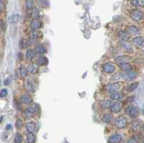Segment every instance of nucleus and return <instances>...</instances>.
<instances>
[{
    "instance_id": "nucleus-1",
    "label": "nucleus",
    "mask_w": 144,
    "mask_h": 143,
    "mask_svg": "<svg viewBox=\"0 0 144 143\" xmlns=\"http://www.w3.org/2000/svg\"><path fill=\"white\" fill-rule=\"evenodd\" d=\"M115 125L119 129H122L127 125V119L123 117H119L115 120Z\"/></svg>"
},
{
    "instance_id": "nucleus-2",
    "label": "nucleus",
    "mask_w": 144,
    "mask_h": 143,
    "mask_svg": "<svg viewBox=\"0 0 144 143\" xmlns=\"http://www.w3.org/2000/svg\"><path fill=\"white\" fill-rule=\"evenodd\" d=\"M130 17L133 20H136V21H140V20H143V14L141 11H140L138 9H134L130 12Z\"/></svg>"
},
{
    "instance_id": "nucleus-3",
    "label": "nucleus",
    "mask_w": 144,
    "mask_h": 143,
    "mask_svg": "<svg viewBox=\"0 0 144 143\" xmlns=\"http://www.w3.org/2000/svg\"><path fill=\"white\" fill-rule=\"evenodd\" d=\"M106 89L110 93H115L120 90V84L118 83H110L106 86Z\"/></svg>"
},
{
    "instance_id": "nucleus-4",
    "label": "nucleus",
    "mask_w": 144,
    "mask_h": 143,
    "mask_svg": "<svg viewBox=\"0 0 144 143\" xmlns=\"http://www.w3.org/2000/svg\"><path fill=\"white\" fill-rule=\"evenodd\" d=\"M122 106H123V102L119 101H117L116 103L113 104L112 106H110V109H111V111L114 113H118V112H120Z\"/></svg>"
},
{
    "instance_id": "nucleus-5",
    "label": "nucleus",
    "mask_w": 144,
    "mask_h": 143,
    "mask_svg": "<svg viewBox=\"0 0 144 143\" xmlns=\"http://www.w3.org/2000/svg\"><path fill=\"white\" fill-rule=\"evenodd\" d=\"M130 58L127 57V56H125V55H122V56H119L115 59V61L117 64L119 66L123 65L125 63H129L130 61Z\"/></svg>"
},
{
    "instance_id": "nucleus-6",
    "label": "nucleus",
    "mask_w": 144,
    "mask_h": 143,
    "mask_svg": "<svg viewBox=\"0 0 144 143\" xmlns=\"http://www.w3.org/2000/svg\"><path fill=\"white\" fill-rule=\"evenodd\" d=\"M122 140V137L120 134H114V135H111L109 139H108V142H121Z\"/></svg>"
},
{
    "instance_id": "nucleus-7",
    "label": "nucleus",
    "mask_w": 144,
    "mask_h": 143,
    "mask_svg": "<svg viewBox=\"0 0 144 143\" xmlns=\"http://www.w3.org/2000/svg\"><path fill=\"white\" fill-rule=\"evenodd\" d=\"M102 68H103V71L107 73H111L115 71V66L110 64V63H105L102 66Z\"/></svg>"
},
{
    "instance_id": "nucleus-8",
    "label": "nucleus",
    "mask_w": 144,
    "mask_h": 143,
    "mask_svg": "<svg viewBox=\"0 0 144 143\" xmlns=\"http://www.w3.org/2000/svg\"><path fill=\"white\" fill-rule=\"evenodd\" d=\"M139 114V109L136 106L130 107L128 110V115L131 118H136Z\"/></svg>"
},
{
    "instance_id": "nucleus-9",
    "label": "nucleus",
    "mask_w": 144,
    "mask_h": 143,
    "mask_svg": "<svg viewBox=\"0 0 144 143\" xmlns=\"http://www.w3.org/2000/svg\"><path fill=\"white\" fill-rule=\"evenodd\" d=\"M30 27L33 30H36L41 27V22L38 19H34L31 21Z\"/></svg>"
},
{
    "instance_id": "nucleus-10",
    "label": "nucleus",
    "mask_w": 144,
    "mask_h": 143,
    "mask_svg": "<svg viewBox=\"0 0 144 143\" xmlns=\"http://www.w3.org/2000/svg\"><path fill=\"white\" fill-rule=\"evenodd\" d=\"M133 43L137 47H141L144 45V38L142 37H136L133 38Z\"/></svg>"
},
{
    "instance_id": "nucleus-11",
    "label": "nucleus",
    "mask_w": 144,
    "mask_h": 143,
    "mask_svg": "<svg viewBox=\"0 0 144 143\" xmlns=\"http://www.w3.org/2000/svg\"><path fill=\"white\" fill-rule=\"evenodd\" d=\"M118 37L122 40H127L130 37V34L128 32L120 31L118 32Z\"/></svg>"
},
{
    "instance_id": "nucleus-12",
    "label": "nucleus",
    "mask_w": 144,
    "mask_h": 143,
    "mask_svg": "<svg viewBox=\"0 0 144 143\" xmlns=\"http://www.w3.org/2000/svg\"><path fill=\"white\" fill-rule=\"evenodd\" d=\"M21 101L23 103L25 104H30V102H32L33 101V99H32V96L30 95L29 94H24L21 96V99H20Z\"/></svg>"
},
{
    "instance_id": "nucleus-13",
    "label": "nucleus",
    "mask_w": 144,
    "mask_h": 143,
    "mask_svg": "<svg viewBox=\"0 0 144 143\" xmlns=\"http://www.w3.org/2000/svg\"><path fill=\"white\" fill-rule=\"evenodd\" d=\"M36 63L38 65H40V66H44V65H48V60L44 56H40V57L38 58V59L36 60Z\"/></svg>"
},
{
    "instance_id": "nucleus-14",
    "label": "nucleus",
    "mask_w": 144,
    "mask_h": 143,
    "mask_svg": "<svg viewBox=\"0 0 144 143\" xmlns=\"http://www.w3.org/2000/svg\"><path fill=\"white\" fill-rule=\"evenodd\" d=\"M26 129L29 132L31 133H34L36 130V125L35 124L33 123V122H29L26 124Z\"/></svg>"
},
{
    "instance_id": "nucleus-15",
    "label": "nucleus",
    "mask_w": 144,
    "mask_h": 143,
    "mask_svg": "<svg viewBox=\"0 0 144 143\" xmlns=\"http://www.w3.org/2000/svg\"><path fill=\"white\" fill-rule=\"evenodd\" d=\"M35 112V109L33 107H28L27 108L25 112V117H31Z\"/></svg>"
},
{
    "instance_id": "nucleus-16",
    "label": "nucleus",
    "mask_w": 144,
    "mask_h": 143,
    "mask_svg": "<svg viewBox=\"0 0 144 143\" xmlns=\"http://www.w3.org/2000/svg\"><path fill=\"white\" fill-rule=\"evenodd\" d=\"M20 19H21L20 15H19L18 14H14L10 17L9 21H10V22H11L12 24H16V23H17L20 21Z\"/></svg>"
},
{
    "instance_id": "nucleus-17",
    "label": "nucleus",
    "mask_w": 144,
    "mask_h": 143,
    "mask_svg": "<svg viewBox=\"0 0 144 143\" xmlns=\"http://www.w3.org/2000/svg\"><path fill=\"white\" fill-rule=\"evenodd\" d=\"M35 51L38 54H43V53H45L46 50H45V48L42 45H38L36 46V48H35Z\"/></svg>"
},
{
    "instance_id": "nucleus-18",
    "label": "nucleus",
    "mask_w": 144,
    "mask_h": 143,
    "mask_svg": "<svg viewBox=\"0 0 144 143\" xmlns=\"http://www.w3.org/2000/svg\"><path fill=\"white\" fill-rule=\"evenodd\" d=\"M25 87L28 91H34V84L31 81H27L25 82Z\"/></svg>"
},
{
    "instance_id": "nucleus-19",
    "label": "nucleus",
    "mask_w": 144,
    "mask_h": 143,
    "mask_svg": "<svg viewBox=\"0 0 144 143\" xmlns=\"http://www.w3.org/2000/svg\"><path fill=\"white\" fill-rule=\"evenodd\" d=\"M121 46L122 48L127 50V51H131L132 50V48H131V45H130V43H127L126 40H123L121 43Z\"/></svg>"
},
{
    "instance_id": "nucleus-20",
    "label": "nucleus",
    "mask_w": 144,
    "mask_h": 143,
    "mask_svg": "<svg viewBox=\"0 0 144 143\" xmlns=\"http://www.w3.org/2000/svg\"><path fill=\"white\" fill-rule=\"evenodd\" d=\"M35 53L34 51L31 50V49H29L26 52V59L28 60H32L33 58H34Z\"/></svg>"
},
{
    "instance_id": "nucleus-21",
    "label": "nucleus",
    "mask_w": 144,
    "mask_h": 143,
    "mask_svg": "<svg viewBox=\"0 0 144 143\" xmlns=\"http://www.w3.org/2000/svg\"><path fill=\"white\" fill-rule=\"evenodd\" d=\"M122 98H123V95L121 94H119V93H116V92L110 95V99L112 100H120Z\"/></svg>"
},
{
    "instance_id": "nucleus-22",
    "label": "nucleus",
    "mask_w": 144,
    "mask_h": 143,
    "mask_svg": "<svg viewBox=\"0 0 144 143\" xmlns=\"http://www.w3.org/2000/svg\"><path fill=\"white\" fill-rule=\"evenodd\" d=\"M28 71H29L31 74H35V73L38 72V66L35 64H33L31 66H30L28 68Z\"/></svg>"
},
{
    "instance_id": "nucleus-23",
    "label": "nucleus",
    "mask_w": 144,
    "mask_h": 143,
    "mask_svg": "<svg viewBox=\"0 0 144 143\" xmlns=\"http://www.w3.org/2000/svg\"><path fill=\"white\" fill-rule=\"evenodd\" d=\"M132 3L133 5L139 7H144V0H132Z\"/></svg>"
},
{
    "instance_id": "nucleus-24",
    "label": "nucleus",
    "mask_w": 144,
    "mask_h": 143,
    "mask_svg": "<svg viewBox=\"0 0 144 143\" xmlns=\"http://www.w3.org/2000/svg\"><path fill=\"white\" fill-rule=\"evenodd\" d=\"M128 31L130 32L131 33H133V34H138L140 32V30L136 26H130L128 27Z\"/></svg>"
},
{
    "instance_id": "nucleus-25",
    "label": "nucleus",
    "mask_w": 144,
    "mask_h": 143,
    "mask_svg": "<svg viewBox=\"0 0 144 143\" xmlns=\"http://www.w3.org/2000/svg\"><path fill=\"white\" fill-rule=\"evenodd\" d=\"M138 86V83H131L130 85H129V86L127 87V91L129 92L133 91H134L135 89H137Z\"/></svg>"
},
{
    "instance_id": "nucleus-26",
    "label": "nucleus",
    "mask_w": 144,
    "mask_h": 143,
    "mask_svg": "<svg viewBox=\"0 0 144 143\" xmlns=\"http://www.w3.org/2000/svg\"><path fill=\"white\" fill-rule=\"evenodd\" d=\"M27 141H28L29 143L35 142V135H33V133H31V132H30L28 135H27Z\"/></svg>"
},
{
    "instance_id": "nucleus-27",
    "label": "nucleus",
    "mask_w": 144,
    "mask_h": 143,
    "mask_svg": "<svg viewBox=\"0 0 144 143\" xmlns=\"http://www.w3.org/2000/svg\"><path fill=\"white\" fill-rule=\"evenodd\" d=\"M22 141H23V136H22V135L20 133L17 132L15 136H14V142L16 143H20Z\"/></svg>"
},
{
    "instance_id": "nucleus-28",
    "label": "nucleus",
    "mask_w": 144,
    "mask_h": 143,
    "mask_svg": "<svg viewBox=\"0 0 144 143\" xmlns=\"http://www.w3.org/2000/svg\"><path fill=\"white\" fill-rule=\"evenodd\" d=\"M25 7L28 10H30L33 8V0H26Z\"/></svg>"
},
{
    "instance_id": "nucleus-29",
    "label": "nucleus",
    "mask_w": 144,
    "mask_h": 143,
    "mask_svg": "<svg viewBox=\"0 0 144 143\" xmlns=\"http://www.w3.org/2000/svg\"><path fill=\"white\" fill-rule=\"evenodd\" d=\"M127 74H126V77H127V79H129V80H133L136 77V73H134V72H132L131 71H127Z\"/></svg>"
},
{
    "instance_id": "nucleus-30",
    "label": "nucleus",
    "mask_w": 144,
    "mask_h": 143,
    "mask_svg": "<svg viewBox=\"0 0 144 143\" xmlns=\"http://www.w3.org/2000/svg\"><path fill=\"white\" fill-rule=\"evenodd\" d=\"M20 74L23 77H25L27 76V73H28V69L26 68L25 66H21L20 67Z\"/></svg>"
},
{
    "instance_id": "nucleus-31",
    "label": "nucleus",
    "mask_w": 144,
    "mask_h": 143,
    "mask_svg": "<svg viewBox=\"0 0 144 143\" xmlns=\"http://www.w3.org/2000/svg\"><path fill=\"white\" fill-rule=\"evenodd\" d=\"M38 4L41 7H47L49 4L48 0H38Z\"/></svg>"
},
{
    "instance_id": "nucleus-32",
    "label": "nucleus",
    "mask_w": 144,
    "mask_h": 143,
    "mask_svg": "<svg viewBox=\"0 0 144 143\" xmlns=\"http://www.w3.org/2000/svg\"><path fill=\"white\" fill-rule=\"evenodd\" d=\"M111 120H112V115H110V114L105 115L104 116V117H103V121L105 123H110Z\"/></svg>"
},
{
    "instance_id": "nucleus-33",
    "label": "nucleus",
    "mask_w": 144,
    "mask_h": 143,
    "mask_svg": "<svg viewBox=\"0 0 144 143\" xmlns=\"http://www.w3.org/2000/svg\"><path fill=\"white\" fill-rule=\"evenodd\" d=\"M28 46V41H27V40L23 39L20 41V48L23 49L26 48Z\"/></svg>"
},
{
    "instance_id": "nucleus-34",
    "label": "nucleus",
    "mask_w": 144,
    "mask_h": 143,
    "mask_svg": "<svg viewBox=\"0 0 144 143\" xmlns=\"http://www.w3.org/2000/svg\"><path fill=\"white\" fill-rule=\"evenodd\" d=\"M113 104V102L111 101H104L102 102V105L103 107H105V108H108V107H110Z\"/></svg>"
},
{
    "instance_id": "nucleus-35",
    "label": "nucleus",
    "mask_w": 144,
    "mask_h": 143,
    "mask_svg": "<svg viewBox=\"0 0 144 143\" xmlns=\"http://www.w3.org/2000/svg\"><path fill=\"white\" fill-rule=\"evenodd\" d=\"M140 126H141V122H140V121H135V122H133V125H132V128H133L134 130H137V129L140 127Z\"/></svg>"
},
{
    "instance_id": "nucleus-36",
    "label": "nucleus",
    "mask_w": 144,
    "mask_h": 143,
    "mask_svg": "<svg viewBox=\"0 0 144 143\" xmlns=\"http://www.w3.org/2000/svg\"><path fill=\"white\" fill-rule=\"evenodd\" d=\"M15 126L17 127V129H20L22 126H23V120H22V119H20V118H18L16 121V124H15Z\"/></svg>"
},
{
    "instance_id": "nucleus-37",
    "label": "nucleus",
    "mask_w": 144,
    "mask_h": 143,
    "mask_svg": "<svg viewBox=\"0 0 144 143\" xmlns=\"http://www.w3.org/2000/svg\"><path fill=\"white\" fill-rule=\"evenodd\" d=\"M40 32H36V31H34V32H32V33L30 35H31V37H33V38H38V37H40Z\"/></svg>"
},
{
    "instance_id": "nucleus-38",
    "label": "nucleus",
    "mask_w": 144,
    "mask_h": 143,
    "mask_svg": "<svg viewBox=\"0 0 144 143\" xmlns=\"http://www.w3.org/2000/svg\"><path fill=\"white\" fill-rule=\"evenodd\" d=\"M7 95V89H2L0 92V97H5Z\"/></svg>"
},
{
    "instance_id": "nucleus-39",
    "label": "nucleus",
    "mask_w": 144,
    "mask_h": 143,
    "mask_svg": "<svg viewBox=\"0 0 144 143\" xmlns=\"http://www.w3.org/2000/svg\"><path fill=\"white\" fill-rule=\"evenodd\" d=\"M4 8H5V4H4V3L2 1L0 0V11L4 9Z\"/></svg>"
},
{
    "instance_id": "nucleus-40",
    "label": "nucleus",
    "mask_w": 144,
    "mask_h": 143,
    "mask_svg": "<svg viewBox=\"0 0 144 143\" xmlns=\"http://www.w3.org/2000/svg\"><path fill=\"white\" fill-rule=\"evenodd\" d=\"M9 83V79H7V80H5V81H4V85H8Z\"/></svg>"
},
{
    "instance_id": "nucleus-41",
    "label": "nucleus",
    "mask_w": 144,
    "mask_h": 143,
    "mask_svg": "<svg viewBox=\"0 0 144 143\" xmlns=\"http://www.w3.org/2000/svg\"><path fill=\"white\" fill-rule=\"evenodd\" d=\"M7 129H12V125H11V124H7Z\"/></svg>"
},
{
    "instance_id": "nucleus-42",
    "label": "nucleus",
    "mask_w": 144,
    "mask_h": 143,
    "mask_svg": "<svg viewBox=\"0 0 144 143\" xmlns=\"http://www.w3.org/2000/svg\"><path fill=\"white\" fill-rule=\"evenodd\" d=\"M22 58H23V54H22L21 53H19V59H20V60H22Z\"/></svg>"
},
{
    "instance_id": "nucleus-43",
    "label": "nucleus",
    "mask_w": 144,
    "mask_h": 143,
    "mask_svg": "<svg viewBox=\"0 0 144 143\" xmlns=\"http://www.w3.org/2000/svg\"><path fill=\"white\" fill-rule=\"evenodd\" d=\"M2 24H3V22H2V20H0V27H1V26L2 25Z\"/></svg>"
},
{
    "instance_id": "nucleus-44",
    "label": "nucleus",
    "mask_w": 144,
    "mask_h": 143,
    "mask_svg": "<svg viewBox=\"0 0 144 143\" xmlns=\"http://www.w3.org/2000/svg\"><path fill=\"white\" fill-rule=\"evenodd\" d=\"M142 133L144 135V124L143 126V129H142Z\"/></svg>"
},
{
    "instance_id": "nucleus-45",
    "label": "nucleus",
    "mask_w": 144,
    "mask_h": 143,
    "mask_svg": "<svg viewBox=\"0 0 144 143\" xmlns=\"http://www.w3.org/2000/svg\"><path fill=\"white\" fill-rule=\"evenodd\" d=\"M2 119H3L2 117H0V122H2Z\"/></svg>"
},
{
    "instance_id": "nucleus-46",
    "label": "nucleus",
    "mask_w": 144,
    "mask_h": 143,
    "mask_svg": "<svg viewBox=\"0 0 144 143\" xmlns=\"http://www.w3.org/2000/svg\"><path fill=\"white\" fill-rule=\"evenodd\" d=\"M143 115H144V110H143Z\"/></svg>"
}]
</instances>
